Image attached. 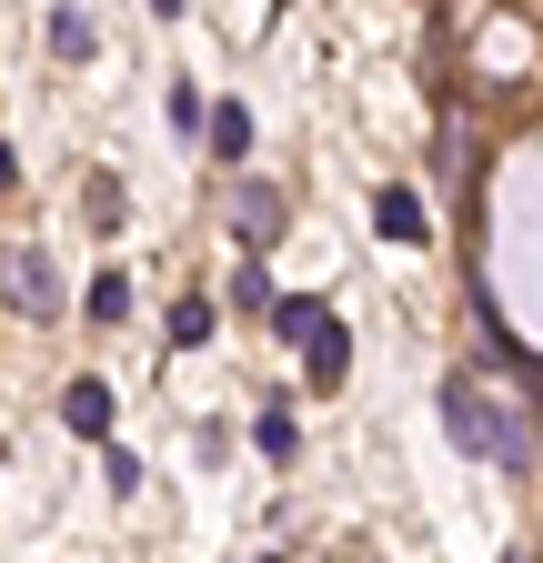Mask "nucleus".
Segmentation results:
<instances>
[{
  "mask_svg": "<svg viewBox=\"0 0 543 563\" xmlns=\"http://www.w3.org/2000/svg\"><path fill=\"white\" fill-rule=\"evenodd\" d=\"M443 433H453L473 463H503V473H523V463H533V433H523V412H513L503 393H484L473 373H453V383H443Z\"/></svg>",
  "mask_w": 543,
  "mask_h": 563,
  "instance_id": "1",
  "label": "nucleus"
},
{
  "mask_svg": "<svg viewBox=\"0 0 543 563\" xmlns=\"http://www.w3.org/2000/svg\"><path fill=\"white\" fill-rule=\"evenodd\" d=\"M11 302H21L31 322H60V262H51L41 242H21V252H11Z\"/></svg>",
  "mask_w": 543,
  "mask_h": 563,
  "instance_id": "2",
  "label": "nucleus"
},
{
  "mask_svg": "<svg viewBox=\"0 0 543 563\" xmlns=\"http://www.w3.org/2000/svg\"><path fill=\"white\" fill-rule=\"evenodd\" d=\"M373 232H383V242H402V252H413V242H433L423 191H413V181H383V191H373Z\"/></svg>",
  "mask_w": 543,
  "mask_h": 563,
  "instance_id": "3",
  "label": "nucleus"
},
{
  "mask_svg": "<svg viewBox=\"0 0 543 563\" xmlns=\"http://www.w3.org/2000/svg\"><path fill=\"white\" fill-rule=\"evenodd\" d=\"M302 373H312V393H332V383L353 373V332L332 322V312H322V322H312V342H302Z\"/></svg>",
  "mask_w": 543,
  "mask_h": 563,
  "instance_id": "4",
  "label": "nucleus"
},
{
  "mask_svg": "<svg viewBox=\"0 0 543 563\" xmlns=\"http://www.w3.org/2000/svg\"><path fill=\"white\" fill-rule=\"evenodd\" d=\"M232 232H242V252H272V242H282V191L252 181V191L232 201Z\"/></svg>",
  "mask_w": 543,
  "mask_h": 563,
  "instance_id": "5",
  "label": "nucleus"
},
{
  "mask_svg": "<svg viewBox=\"0 0 543 563\" xmlns=\"http://www.w3.org/2000/svg\"><path fill=\"white\" fill-rule=\"evenodd\" d=\"M111 412H121V402H111V383H91V373L60 393V422H71L81 443H101V433H111Z\"/></svg>",
  "mask_w": 543,
  "mask_h": 563,
  "instance_id": "6",
  "label": "nucleus"
},
{
  "mask_svg": "<svg viewBox=\"0 0 543 563\" xmlns=\"http://www.w3.org/2000/svg\"><path fill=\"white\" fill-rule=\"evenodd\" d=\"M41 41H51V60H91V11H71V0H51Z\"/></svg>",
  "mask_w": 543,
  "mask_h": 563,
  "instance_id": "7",
  "label": "nucleus"
},
{
  "mask_svg": "<svg viewBox=\"0 0 543 563\" xmlns=\"http://www.w3.org/2000/svg\"><path fill=\"white\" fill-rule=\"evenodd\" d=\"M201 141H212V162H242V152H252V111H242V101L201 111Z\"/></svg>",
  "mask_w": 543,
  "mask_h": 563,
  "instance_id": "8",
  "label": "nucleus"
},
{
  "mask_svg": "<svg viewBox=\"0 0 543 563\" xmlns=\"http://www.w3.org/2000/svg\"><path fill=\"white\" fill-rule=\"evenodd\" d=\"M272 302H282V292H272V272H262V252H242V272H232V312H272Z\"/></svg>",
  "mask_w": 543,
  "mask_h": 563,
  "instance_id": "9",
  "label": "nucleus"
},
{
  "mask_svg": "<svg viewBox=\"0 0 543 563\" xmlns=\"http://www.w3.org/2000/svg\"><path fill=\"white\" fill-rule=\"evenodd\" d=\"M212 322H222L212 302H181V312H171V352H201V342H212Z\"/></svg>",
  "mask_w": 543,
  "mask_h": 563,
  "instance_id": "10",
  "label": "nucleus"
},
{
  "mask_svg": "<svg viewBox=\"0 0 543 563\" xmlns=\"http://www.w3.org/2000/svg\"><path fill=\"white\" fill-rule=\"evenodd\" d=\"M262 322H272V332H282V342H312V322H322V302H302V292H292V302H272Z\"/></svg>",
  "mask_w": 543,
  "mask_h": 563,
  "instance_id": "11",
  "label": "nucleus"
},
{
  "mask_svg": "<svg viewBox=\"0 0 543 563\" xmlns=\"http://www.w3.org/2000/svg\"><path fill=\"white\" fill-rule=\"evenodd\" d=\"M121 312H131V282L101 272V282H91V322H121Z\"/></svg>",
  "mask_w": 543,
  "mask_h": 563,
  "instance_id": "12",
  "label": "nucleus"
},
{
  "mask_svg": "<svg viewBox=\"0 0 543 563\" xmlns=\"http://www.w3.org/2000/svg\"><path fill=\"white\" fill-rule=\"evenodd\" d=\"M252 443H262L272 463H282V453H292V412H262V422H252Z\"/></svg>",
  "mask_w": 543,
  "mask_h": 563,
  "instance_id": "13",
  "label": "nucleus"
},
{
  "mask_svg": "<svg viewBox=\"0 0 543 563\" xmlns=\"http://www.w3.org/2000/svg\"><path fill=\"white\" fill-rule=\"evenodd\" d=\"M162 111H171V131H201V91H191V81H171V91H162Z\"/></svg>",
  "mask_w": 543,
  "mask_h": 563,
  "instance_id": "14",
  "label": "nucleus"
},
{
  "mask_svg": "<svg viewBox=\"0 0 543 563\" xmlns=\"http://www.w3.org/2000/svg\"><path fill=\"white\" fill-rule=\"evenodd\" d=\"M21 181V152H11V141H0V191H11Z\"/></svg>",
  "mask_w": 543,
  "mask_h": 563,
  "instance_id": "15",
  "label": "nucleus"
},
{
  "mask_svg": "<svg viewBox=\"0 0 543 563\" xmlns=\"http://www.w3.org/2000/svg\"><path fill=\"white\" fill-rule=\"evenodd\" d=\"M152 11H162V21H181V0H152Z\"/></svg>",
  "mask_w": 543,
  "mask_h": 563,
  "instance_id": "16",
  "label": "nucleus"
}]
</instances>
